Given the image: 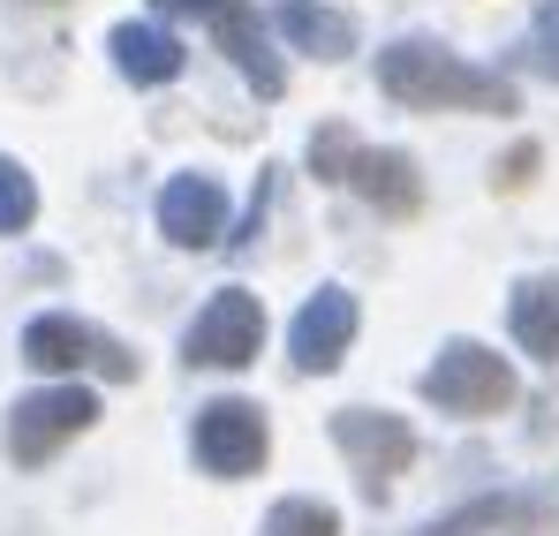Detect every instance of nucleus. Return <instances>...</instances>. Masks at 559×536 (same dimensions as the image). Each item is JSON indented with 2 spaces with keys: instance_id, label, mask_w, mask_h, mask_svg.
Instances as JSON below:
<instances>
[{
  "instance_id": "1",
  "label": "nucleus",
  "mask_w": 559,
  "mask_h": 536,
  "mask_svg": "<svg viewBox=\"0 0 559 536\" xmlns=\"http://www.w3.org/2000/svg\"><path fill=\"white\" fill-rule=\"evenodd\" d=\"M378 91L416 114H514V84L499 69H476L439 38H393L378 53Z\"/></svg>"
},
{
  "instance_id": "2",
  "label": "nucleus",
  "mask_w": 559,
  "mask_h": 536,
  "mask_svg": "<svg viewBox=\"0 0 559 536\" xmlns=\"http://www.w3.org/2000/svg\"><path fill=\"white\" fill-rule=\"evenodd\" d=\"M424 401L447 408V416H499L514 401V370L476 341H447L439 362L424 370Z\"/></svg>"
},
{
  "instance_id": "3",
  "label": "nucleus",
  "mask_w": 559,
  "mask_h": 536,
  "mask_svg": "<svg viewBox=\"0 0 559 536\" xmlns=\"http://www.w3.org/2000/svg\"><path fill=\"white\" fill-rule=\"evenodd\" d=\"M98 424V401L84 385H46V393H23L15 408H8V453L23 461V468H38V461H53V453L69 446L76 431H92Z\"/></svg>"
},
{
  "instance_id": "4",
  "label": "nucleus",
  "mask_w": 559,
  "mask_h": 536,
  "mask_svg": "<svg viewBox=\"0 0 559 536\" xmlns=\"http://www.w3.org/2000/svg\"><path fill=\"white\" fill-rule=\"evenodd\" d=\"M182 348H189V362H212V370L258 362V348H265V302H258L250 287H219V295L197 310Z\"/></svg>"
},
{
  "instance_id": "5",
  "label": "nucleus",
  "mask_w": 559,
  "mask_h": 536,
  "mask_svg": "<svg viewBox=\"0 0 559 536\" xmlns=\"http://www.w3.org/2000/svg\"><path fill=\"white\" fill-rule=\"evenodd\" d=\"M333 446L348 453L356 484L378 499V491L416 461V431H408L401 416H385V408H341V416H333Z\"/></svg>"
},
{
  "instance_id": "6",
  "label": "nucleus",
  "mask_w": 559,
  "mask_h": 536,
  "mask_svg": "<svg viewBox=\"0 0 559 536\" xmlns=\"http://www.w3.org/2000/svg\"><path fill=\"white\" fill-rule=\"evenodd\" d=\"M197 461H204V476H258V461H265V416L250 408V401H212V408H197Z\"/></svg>"
},
{
  "instance_id": "7",
  "label": "nucleus",
  "mask_w": 559,
  "mask_h": 536,
  "mask_svg": "<svg viewBox=\"0 0 559 536\" xmlns=\"http://www.w3.org/2000/svg\"><path fill=\"white\" fill-rule=\"evenodd\" d=\"M23 362L31 370H76V362H98L106 378H136V356H121L106 333L92 325H76V318H31V333H23Z\"/></svg>"
},
{
  "instance_id": "8",
  "label": "nucleus",
  "mask_w": 559,
  "mask_h": 536,
  "mask_svg": "<svg viewBox=\"0 0 559 536\" xmlns=\"http://www.w3.org/2000/svg\"><path fill=\"white\" fill-rule=\"evenodd\" d=\"M348 341H356V295H348V287H318V295L295 310V325H287L295 370H318V378L348 356Z\"/></svg>"
},
{
  "instance_id": "9",
  "label": "nucleus",
  "mask_w": 559,
  "mask_h": 536,
  "mask_svg": "<svg viewBox=\"0 0 559 536\" xmlns=\"http://www.w3.org/2000/svg\"><path fill=\"white\" fill-rule=\"evenodd\" d=\"M159 235L175 250H212L227 242V189L212 175H175L159 189Z\"/></svg>"
},
{
  "instance_id": "10",
  "label": "nucleus",
  "mask_w": 559,
  "mask_h": 536,
  "mask_svg": "<svg viewBox=\"0 0 559 536\" xmlns=\"http://www.w3.org/2000/svg\"><path fill=\"white\" fill-rule=\"evenodd\" d=\"M212 31H219V46H227V61L258 84V98H280L287 91V69L273 61V46H265V23H258V8L250 0H227L219 15H212Z\"/></svg>"
},
{
  "instance_id": "11",
  "label": "nucleus",
  "mask_w": 559,
  "mask_h": 536,
  "mask_svg": "<svg viewBox=\"0 0 559 536\" xmlns=\"http://www.w3.org/2000/svg\"><path fill=\"white\" fill-rule=\"evenodd\" d=\"M348 189H356L371 212H385V219H416V212H424V175H416L408 152H364L356 175H348Z\"/></svg>"
},
{
  "instance_id": "12",
  "label": "nucleus",
  "mask_w": 559,
  "mask_h": 536,
  "mask_svg": "<svg viewBox=\"0 0 559 536\" xmlns=\"http://www.w3.org/2000/svg\"><path fill=\"white\" fill-rule=\"evenodd\" d=\"M106 46H114V69L129 84H175L182 76V38L159 31V23H114Z\"/></svg>"
},
{
  "instance_id": "13",
  "label": "nucleus",
  "mask_w": 559,
  "mask_h": 536,
  "mask_svg": "<svg viewBox=\"0 0 559 536\" xmlns=\"http://www.w3.org/2000/svg\"><path fill=\"white\" fill-rule=\"evenodd\" d=\"M507 325H514V341H522L537 362H559V279H545V272L514 279V295H507Z\"/></svg>"
},
{
  "instance_id": "14",
  "label": "nucleus",
  "mask_w": 559,
  "mask_h": 536,
  "mask_svg": "<svg viewBox=\"0 0 559 536\" xmlns=\"http://www.w3.org/2000/svg\"><path fill=\"white\" fill-rule=\"evenodd\" d=\"M280 31H287L295 46H310L318 61L356 53V23H348V15H325V8H310V0H287V8H280Z\"/></svg>"
},
{
  "instance_id": "15",
  "label": "nucleus",
  "mask_w": 559,
  "mask_h": 536,
  "mask_svg": "<svg viewBox=\"0 0 559 536\" xmlns=\"http://www.w3.org/2000/svg\"><path fill=\"white\" fill-rule=\"evenodd\" d=\"M258 536H341V514L325 499H280L273 514L258 522Z\"/></svg>"
},
{
  "instance_id": "16",
  "label": "nucleus",
  "mask_w": 559,
  "mask_h": 536,
  "mask_svg": "<svg viewBox=\"0 0 559 536\" xmlns=\"http://www.w3.org/2000/svg\"><path fill=\"white\" fill-rule=\"evenodd\" d=\"M31 219H38V189L15 159H0V235H23Z\"/></svg>"
},
{
  "instance_id": "17",
  "label": "nucleus",
  "mask_w": 559,
  "mask_h": 536,
  "mask_svg": "<svg viewBox=\"0 0 559 536\" xmlns=\"http://www.w3.org/2000/svg\"><path fill=\"white\" fill-rule=\"evenodd\" d=\"M356 159H364V144H356L348 129H318V136H310V167H318V181H348Z\"/></svg>"
},
{
  "instance_id": "18",
  "label": "nucleus",
  "mask_w": 559,
  "mask_h": 536,
  "mask_svg": "<svg viewBox=\"0 0 559 536\" xmlns=\"http://www.w3.org/2000/svg\"><path fill=\"white\" fill-rule=\"evenodd\" d=\"M522 61L545 76V84H559V0H545L537 8V23H530V46H522Z\"/></svg>"
},
{
  "instance_id": "19",
  "label": "nucleus",
  "mask_w": 559,
  "mask_h": 536,
  "mask_svg": "<svg viewBox=\"0 0 559 536\" xmlns=\"http://www.w3.org/2000/svg\"><path fill=\"white\" fill-rule=\"evenodd\" d=\"M152 8H159V15H204V23H212L227 0H152Z\"/></svg>"
}]
</instances>
